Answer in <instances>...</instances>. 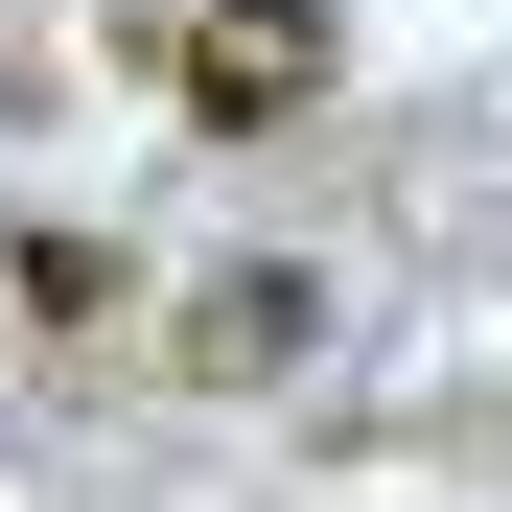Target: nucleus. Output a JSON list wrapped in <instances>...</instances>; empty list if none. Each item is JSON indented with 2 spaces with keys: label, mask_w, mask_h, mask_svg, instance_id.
Listing matches in <instances>:
<instances>
[{
  "label": "nucleus",
  "mask_w": 512,
  "mask_h": 512,
  "mask_svg": "<svg viewBox=\"0 0 512 512\" xmlns=\"http://www.w3.org/2000/svg\"><path fill=\"white\" fill-rule=\"evenodd\" d=\"M303 94H326V0H210V24H187V117L210 140L303 117Z\"/></svg>",
  "instance_id": "nucleus-1"
},
{
  "label": "nucleus",
  "mask_w": 512,
  "mask_h": 512,
  "mask_svg": "<svg viewBox=\"0 0 512 512\" xmlns=\"http://www.w3.org/2000/svg\"><path fill=\"white\" fill-rule=\"evenodd\" d=\"M303 326H326V280H280V256H256V280H210V303H187V373H210V396H256V373H303Z\"/></svg>",
  "instance_id": "nucleus-2"
},
{
  "label": "nucleus",
  "mask_w": 512,
  "mask_h": 512,
  "mask_svg": "<svg viewBox=\"0 0 512 512\" xmlns=\"http://www.w3.org/2000/svg\"><path fill=\"white\" fill-rule=\"evenodd\" d=\"M24 303H47V326H94V303H117V233H70V210H47V233H24Z\"/></svg>",
  "instance_id": "nucleus-3"
}]
</instances>
